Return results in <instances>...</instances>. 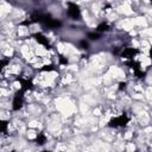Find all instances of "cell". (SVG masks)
<instances>
[{
  "label": "cell",
  "mask_w": 152,
  "mask_h": 152,
  "mask_svg": "<svg viewBox=\"0 0 152 152\" xmlns=\"http://www.w3.org/2000/svg\"><path fill=\"white\" fill-rule=\"evenodd\" d=\"M129 121V118L127 117V114H121V115L119 117H115V118H113L109 120L108 122V126L109 127H114V128H117V127H124L128 124Z\"/></svg>",
  "instance_id": "cell-1"
},
{
  "label": "cell",
  "mask_w": 152,
  "mask_h": 152,
  "mask_svg": "<svg viewBox=\"0 0 152 152\" xmlns=\"http://www.w3.org/2000/svg\"><path fill=\"white\" fill-rule=\"evenodd\" d=\"M7 63H8L7 60H3V61H1V68H5V65H6Z\"/></svg>",
  "instance_id": "cell-17"
},
{
  "label": "cell",
  "mask_w": 152,
  "mask_h": 152,
  "mask_svg": "<svg viewBox=\"0 0 152 152\" xmlns=\"http://www.w3.org/2000/svg\"><path fill=\"white\" fill-rule=\"evenodd\" d=\"M11 152H15V151H11Z\"/></svg>",
  "instance_id": "cell-20"
},
{
  "label": "cell",
  "mask_w": 152,
  "mask_h": 152,
  "mask_svg": "<svg viewBox=\"0 0 152 152\" xmlns=\"http://www.w3.org/2000/svg\"><path fill=\"white\" fill-rule=\"evenodd\" d=\"M68 15L74 19V20H79V19L81 18V10L80 7L74 4V3H69L68 4Z\"/></svg>",
  "instance_id": "cell-3"
},
{
  "label": "cell",
  "mask_w": 152,
  "mask_h": 152,
  "mask_svg": "<svg viewBox=\"0 0 152 152\" xmlns=\"http://www.w3.org/2000/svg\"><path fill=\"white\" fill-rule=\"evenodd\" d=\"M88 37L90 38L91 41H98V39H100V34H99V33H95V32H89V33H88Z\"/></svg>",
  "instance_id": "cell-10"
},
{
  "label": "cell",
  "mask_w": 152,
  "mask_h": 152,
  "mask_svg": "<svg viewBox=\"0 0 152 152\" xmlns=\"http://www.w3.org/2000/svg\"><path fill=\"white\" fill-rule=\"evenodd\" d=\"M80 46H81L82 49H86V50H87V49H88V43H87L86 41H81V42H80Z\"/></svg>",
  "instance_id": "cell-14"
},
{
  "label": "cell",
  "mask_w": 152,
  "mask_h": 152,
  "mask_svg": "<svg viewBox=\"0 0 152 152\" xmlns=\"http://www.w3.org/2000/svg\"><path fill=\"white\" fill-rule=\"evenodd\" d=\"M44 25L48 26V27H50V29H57V27H60V26L62 25V23H61L60 20H56V19L50 18Z\"/></svg>",
  "instance_id": "cell-7"
},
{
  "label": "cell",
  "mask_w": 152,
  "mask_h": 152,
  "mask_svg": "<svg viewBox=\"0 0 152 152\" xmlns=\"http://www.w3.org/2000/svg\"><path fill=\"white\" fill-rule=\"evenodd\" d=\"M0 125H1V132L3 133H5L6 132V129H7V125H8V122L7 121H1V124H0Z\"/></svg>",
  "instance_id": "cell-11"
},
{
  "label": "cell",
  "mask_w": 152,
  "mask_h": 152,
  "mask_svg": "<svg viewBox=\"0 0 152 152\" xmlns=\"http://www.w3.org/2000/svg\"><path fill=\"white\" fill-rule=\"evenodd\" d=\"M24 105V91L20 89V90H18L14 95V98H13V102H12V109L13 110H19V109H22Z\"/></svg>",
  "instance_id": "cell-2"
},
{
  "label": "cell",
  "mask_w": 152,
  "mask_h": 152,
  "mask_svg": "<svg viewBox=\"0 0 152 152\" xmlns=\"http://www.w3.org/2000/svg\"><path fill=\"white\" fill-rule=\"evenodd\" d=\"M18 81L20 82V84H22L20 89H22L24 93H26L27 90H30V89L33 88V83H32V81L29 80V79H18Z\"/></svg>",
  "instance_id": "cell-6"
},
{
  "label": "cell",
  "mask_w": 152,
  "mask_h": 152,
  "mask_svg": "<svg viewBox=\"0 0 152 152\" xmlns=\"http://www.w3.org/2000/svg\"><path fill=\"white\" fill-rule=\"evenodd\" d=\"M36 143L37 145H44L46 143V137L44 133H38V136L36 137Z\"/></svg>",
  "instance_id": "cell-8"
},
{
  "label": "cell",
  "mask_w": 152,
  "mask_h": 152,
  "mask_svg": "<svg viewBox=\"0 0 152 152\" xmlns=\"http://www.w3.org/2000/svg\"><path fill=\"white\" fill-rule=\"evenodd\" d=\"M33 38H34V39H36L38 43H39V44L44 45L46 49H50V48H51L50 44H49L48 38H46L44 34H42V33H34V34H33Z\"/></svg>",
  "instance_id": "cell-4"
},
{
  "label": "cell",
  "mask_w": 152,
  "mask_h": 152,
  "mask_svg": "<svg viewBox=\"0 0 152 152\" xmlns=\"http://www.w3.org/2000/svg\"><path fill=\"white\" fill-rule=\"evenodd\" d=\"M126 86H127L126 82H120V83H119V90H125V89H126Z\"/></svg>",
  "instance_id": "cell-15"
},
{
  "label": "cell",
  "mask_w": 152,
  "mask_h": 152,
  "mask_svg": "<svg viewBox=\"0 0 152 152\" xmlns=\"http://www.w3.org/2000/svg\"><path fill=\"white\" fill-rule=\"evenodd\" d=\"M96 30H98L99 32H106V31H108V30H109V25H108L107 23H101V24H99V25H98Z\"/></svg>",
  "instance_id": "cell-9"
},
{
  "label": "cell",
  "mask_w": 152,
  "mask_h": 152,
  "mask_svg": "<svg viewBox=\"0 0 152 152\" xmlns=\"http://www.w3.org/2000/svg\"><path fill=\"white\" fill-rule=\"evenodd\" d=\"M134 72H136V76H137L138 79H143L144 76H145V72H143L141 70H137V71H134Z\"/></svg>",
  "instance_id": "cell-12"
},
{
  "label": "cell",
  "mask_w": 152,
  "mask_h": 152,
  "mask_svg": "<svg viewBox=\"0 0 152 152\" xmlns=\"http://www.w3.org/2000/svg\"><path fill=\"white\" fill-rule=\"evenodd\" d=\"M42 70H44V71H52V70H55V67L53 65H44V68L42 69Z\"/></svg>",
  "instance_id": "cell-13"
},
{
  "label": "cell",
  "mask_w": 152,
  "mask_h": 152,
  "mask_svg": "<svg viewBox=\"0 0 152 152\" xmlns=\"http://www.w3.org/2000/svg\"><path fill=\"white\" fill-rule=\"evenodd\" d=\"M137 53H139V50L137 49H133V48H126L122 50L121 52V56L125 57V58H129V60H133V57H134Z\"/></svg>",
  "instance_id": "cell-5"
},
{
  "label": "cell",
  "mask_w": 152,
  "mask_h": 152,
  "mask_svg": "<svg viewBox=\"0 0 152 152\" xmlns=\"http://www.w3.org/2000/svg\"><path fill=\"white\" fill-rule=\"evenodd\" d=\"M150 57L152 58V46H151V49H150Z\"/></svg>",
  "instance_id": "cell-18"
},
{
  "label": "cell",
  "mask_w": 152,
  "mask_h": 152,
  "mask_svg": "<svg viewBox=\"0 0 152 152\" xmlns=\"http://www.w3.org/2000/svg\"><path fill=\"white\" fill-rule=\"evenodd\" d=\"M60 62H61V64H68V60L65 58V57H63V56L60 57Z\"/></svg>",
  "instance_id": "cell-16"
},
{
  "label": "cell",
  "mask_w": 152,
  "mask_h": 152,
  "mask_svg": "<svg viewBox=\"0 0 152 152\" xmlns=\"http://www.w3.org/2000/svg\"><path fill=\"white\" fill-rule=\"evenodd\" d=\"M42 152H50V151H42Z\"/></svg>",
  "instance_id": "cell-19"
}]
</instances>
